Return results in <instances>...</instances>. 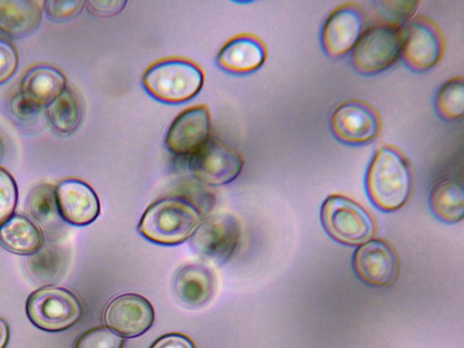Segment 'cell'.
Listing matches in <instances>:
<instances>
[{"label": "cell", "mask_w": 464, "mask_h": 348, "mask_svg": "<svg viewBox=\"0 0 464 348\" xmlns=\"http://www.w3.org/2000/svg\"><path fill=\"white\" fill-rule=\"evenodd\" d=\"M104 323L113 332L124 337L144 334L154 322L151 304L138 294H122L106 306Z\"/></svg>", "instance_id": "obj_12"}, {"label": "cell", "mask_w": 464, "mask_h": 348, "mask_svg": "<svg viewBox=\"0 0 464 348\" xmlns=\"http://www.w3.org/2000/svg\"><path fill=\"white\" fill-rule=\"evenodd\" d=\"M430 207L433 214L447 223H457L464 216V191L461 181L454 177L438 180L430 193Z\"/></svg>", "instance_id": "obj_20"}, {"label": "cell", "mask_w": 464, "mask_h": 348, "mask_svg": "<svg viewBox=\"0 0 464 348\" xmlns=\"http://www.w3.org/2000/svg\"><path fill=\"white\" fill-rule=\"evenodd\" d=\"M47 14L55 20H66L77 15L83 8L82 1H46L44 3Z\"/></svg>", "instance_id": "obj_29"}, {"label": "cell", "mask_w": 464, "mask_h": 348, "mask_svg": "<svg viewBox=\"0 0 464 348\" xmlns=\"http://www.w3.org/2000/svg\"><path fill=\"white\" fill-rule=\"evenodd\" d=\"M366 15L353 2L337 6L327 17L321 33V44L331 58L344 56L353 49L365 31Z\"/></svg>", "instance_id": "obj_10"}, {"label": "cell", "mask_w": 464, "mask_h": 348, "mask_svg": "<svg viewBox=\"0 0 464 348\" xmlns=\"http://www.w3.org/2000/svg\"><path fill=\"white\" fill-rule=\"evenodd\" d=\"M124 340L105 327H97L83 334L75 348H122Z\"/></svg>", "instance_id": "obj_25"}, {"label": "cell", "mask_w": 464, "mask_h": 348, "mask_svg": "<svg viewBox=\"0 0 464 348\" xmlns=\"http://www.w3.org/2000/svg\"><path fill=\"white\" fill-rule=\"evenodd\" d=\"M202 222L198 208L180 197H167L153 202L139 224L140 233L160 245H177L191 237Z\"/></svg>", "instance_id": "obj_2"}, {"label": "cell", "mask_w": 464, "mask_h": 348, "mask_svg": "<svg viewBox=\"0 0 464 348\" xmlns=\"http://www.w3.org/2000/svg\"><path fill=\"white\" fill-rule=\"evenodd\" d=\"M212 272L200 264H188L179 268L173 282L178 298L189 306H201L214 293Z\"/></svg>", "instance_id": "obj_17"}, {"label": "cell", "mask_w": 464, "mask_h": 348, "mask_svg": "<svg viewBox=\"0 0 464 348\" xmlns=\"http://www.w3.org/2000/svg\"><path fill=\"white\" fill-rule=\"evenodd\" d=\"M42 241L40 230L24 216L14 215L0 225V244L13 253L32 254L41 246Z\"/></svg>", "instance_id": "obj_21"}, {"label": "cell", "mask_w": 464, "mask_h": 348, "mask_svg": "<svg viewBox=\"0 0 464 348\" xmlns=\"http://www.w3.org/2000/svg\"><path fill=\"white\" fill-rule=\"evenodd\" d=\"M439 116L448 121L462 119L464 111V80L457 76L447 81L440 89L435 99Z\"/></svg>", "instance_id": "obj_23"}, {"label": "cell", "mask_w": 464, "mask_h": 348, "mask_svg": "<svg viewBox=\"0 0 464 348\" xmlns=\"http://www.w3.org/2000/svg\"><path fill=\"white\" fill-rule=\"evenodd\" d=\"M17 63L18 55L15 47L9 41L0 38V84L14 74Z\"/></svg>", "instance_id": "obj_28"}, {"label": "cell", "mask_w": 464, "mask_h": 348, "mask_svg": "<svg viewBox=\"0 0 464 348\" xmlns=\"http://www.w3.org/2000/svg\"><path fill=\"white\" fill-rule=\"evenodd\" d=\"M150 348H196V346L187 336L170 334L158 339Z\"/></svg>", "instance_id": "obj_32"}, {"label": "cell", "mask_w": 464, "mask_h": 348, "mask_svg": "<svg viewBox=\"0 0 464 348\" xmlns=\"http://www.w3.org/2000/svg\"><path fill=\"white\" fill-rule=\"evenodd\" d=\"M353 266L362 281L374 286L391 285L399 271L395 251L389 243L379 238L359 245L353 256Z\"/></svg>", "instance_id": "obj_14"}, {"label": "cell", "mask_w": 464, "mask_h": 348, "mask_svg": "<svg viewBox=\"0 0 464 348\" xmlns=\"http://www.w3.org/2000/svg\"><path fill=\"white\" fill-rule=\"evenodd\" d=\"M84 5L95 15L111 17L120 14L127 5V1H86Z\"/></svg>", "instance_id": "obj_31"}, {"label": "cell", "mask_w": 464, "mask_h": 348, "mask_svg": "<svg viewBox=\"0 0 464 348\" xmlns=\"http://www.w3.org/2000/svg\"><path fill=\"white\" fill-rule=\"evenodd\" d=\"M321 221L327 234L339 243L361 245L376 231L371 213L362 205L341 194L328 196L321 207Z\"/></svg>", "instance_id": "obj_4"}, {"label": "cell", "mask_w": 464, "mask_h": 348, "mask_svg": "<svg viewBox=\"0 0 464 348\" xmlns=\"http://www.w3.org/2000/svg\"><path fill=\"white\" fill-rule=\"evenodd\" d=\"M204 72L193 62L165 59L152 64L142 76V84L155 99L182 103L194 98L204 84Z\"/></svg>", "instance_id": "obj_3"}, {"label": "cell", "mask_w": 464, "mask_h": 348, "mask_svg": "<svg viewBox=\"0 0 464 348\" xmlns=\"http://www.w3.org/2000/svg\"><path fill=\"white\" fill-rule=\"evenodd\" d=\"M188 165L199 180L211 186H222L237 178L243 169L244 160L233 148L209 139L188 156Z\"/></svg>", "instance_id": "obj_9"}, {"label": "cell", "mask_w": 464, "mask_h": 348, "mask_svg": "<svg viewBox=\"0 0 464 348\" xmlns=\"http://www.w3.org/2000/svg\"><path fill=\"white\" fill-rule=\"evenodd\" d=\"M26 313L37 327L56 332L74 324L82 315V306L78 298L70 291L48 286L30 295L26 302Z\"/></svg>", "instance_id": "obj_6"}, {"label": "cell", "mask_w": 464, "mask_h": 348, "mask_svg": "<svg viewBox=\"0 0 464 348\" xmlns=\"http://www.w3.org/2000/svg\"><path fill=\"white\" fill-rule=\"evenodd\" d=\"M26 207L28 212L42 223L56 218L58 208L55 189L49 184L37 186L28 195Z\"/></svg>", "instance_id": "obj_24"}, {"label": "cell", "mask_w": 464, "mask_h": 348, "mask_svg": "<svg viewBox=\"0 0 464 348\" xmlns=\"http://www.w3.org/2000/svg\"><path fill=\"white\" fill-rule=\"evenodd\" d=\"M413 172L406 155L385 144L374 152L365 175V188L372 203L382 211L403 207L413 190Z\"/></svg>", "instance_id": "obj_1"}, {"label": "cell", "mask_w": 464, "mask_h": 348, "mask_svg": "<svg viewBox=\"0 0 464 348\" xmlns=\"http://www.w3.org/2000/svg\"><path fill=\"white\" fill-rule=\"evenodd\" d=\"M330 126L334 136L339 141L349 145H363L380 134L382 118L371 103L351 99L335 108L331 116Z\"/></svg>", "instance_id": "obj_8"}, {"label": "cell", "mask_w": 464, "mask_h": 348, "mask_svg": "<svg viewBox=\"0 0 464 348\" xmlns=\"http://www.w3.org/2000/svg\"><path fill=\"white\" fill-rule=\"evenodd\" d=\"M418 1H381L377 2L387 22L401 26L402 23L412 19L418 9Z\"/></svg>", "instance_id": "obj_27"}, {"label": "cell", "mask_w": 464, "mask_h": 348, "mask_svg": "<svg viewBox=\"0 0 464 348\" xmlns=\"http://www.w3.org/2000/svg\"><path fill=\"white\" fill-rule=\"evenodd\" d=\"M211 120L206 105L190 107L172 121L165 138L168 150L178 156H190L208 140Z\"/></svg>", "instance_id": "obj_13"}, {"label": "cell", "mask_w": 464, "mask_h": 348, "mask_svg": "<svg viewBox=\"0 0 464 348\" xmlns=\"http://www.w3.org/2000/svg\"><path fill=\"white\" fill-rule=\"evenodd\" d=\"M240 237L238 220L229 214H219L201 222L191 236V246L199 255L222 263L235 253Z\"/></svg>", "instance_id": "obj_11"}, {"label": "cell", "mask_w": 464, "mask_h": 348, "mask_svg": "<svg viewBox=\"0 0 464 348\" xmlns=\"http://www.w3.org/2000/svg\"><path fill=\"white\" fill-rule=\"evenodd\" d=\"M46 114L52 126L63 134L72 132L81 121V107L74 93L65 89L46 106Z\"/></svg>", "instance_id": "obj_22"}, {"label": "cell", "mask_w": 464, "mask_h": 348, "mask_svg": "<svg viewBox=\"0 0 464 348\" xmlns=\"http://www.w3.org/2000/svg\"><path fill=\"white\" fill-rule=\"evenodd\" d=\"M11 111L20 120H29L35 116L41 107L26 98L22 92L15 94L10 103Z\"/></svg>", "instance_id": "obj_30"}, {"label": "cell", "mask_w": 464, "mask_h": 348, "mask_svg": "<svg viewBox=\"0 0 464 348\" xmlns=\"http://www.w3.org/2000/svg\"><path fill=\"white\" fill-rule=\"evenodd\" d=\"M40 5L32 0H0V33L14 38L31 33L41 21Z\"/></svg>", "instance_id": "obj_19"}, {"label": "cell", "mask_w": 464, "mask_h": 348, "mask_svg": "<svg viewBox=\"0 0 464 348\" xmlns=\"http://www.w3.org/2000/svg\"><path fill=\"white\" fill-rule=\"evenodd\" d=\"M267 56L264 42L253 34H241L229 40L219 51L218 65L230 72L248 73L260 68Z\"/></svg>", "instance_id": "obj_16"}, {"label": "cell", "mask_w": 464, "mask_h": 348, "mask_svg": "<svg viewBox=\"0 0 464 348\" xmlns=\"http://www.w3.org/2000/svg\"><path fill=\"white\" fill-rule=\"evenodd\" d=\"M403 27L387 21L365 30L353 49L351 61L360 73L370 75L393 65L401 56Z\"/></svg>", "instance_id": "obj_5"}, {"label": "cell", "mask_w": 464, "mask_h": 348, "mask_svg": "<svg viewBox=\"0 0 464 348\" xmlns=\"http://www.w3.org/2000/svg\"><path fill=\"white\" fill-rule=\"evenodd\" d=\"M9 338V329L6 322L0 318V348H5Z\"/></svg>", "instance_id": "obj_33"}, {"label": "cell", "mask_w": 464, "mask_h": 348, "mask_svg": "<svg viewBox=\"0 0 464 348\" xmlns=\"http://www.w3.org/2000/svg\"><path fill=\"white\" fill-rule=\"evenodd\" d=\"M17 202V188L13 177L0 168V225L13 214Z\"/></svg>", "instance_id": "obj_26"}, {"label": "cell", "mask_w": 464, "mask_h": 348, "mask_svg": "<svg viewBox=\"0 0 464 348\" xmlns=\"http://www.w3.org/2000/svg\"><path fill=\"white\" fill-rule=\"evenodd\" d=\"M445 40L438 24L424 15L416 16L403 28L401 57L406 66L424 72L442 58Z\"/></svg>", "instance_id": "obj_7"}, {"label": "cell", "mask_w": 464, "mask_h": 348, "mask_svg": "<svg viewBox=\"0 0 464 348\" xmlns=\"http://www.w3.org/2000/svg\"><path fill=\"white\" fill-rule=\"evenodd\" d=\"M58 211L69 223L85 226L100 214V201L93 189L85 182L67 179L55 188Z\"/></svg>", "instance_id": "obj_15"}, {"label": "cell", "mask_w": 464, "mask_h": 348, "mask_svg": "<svg viewBox=\"0 0 464 348\" xmlns=\"http://www.w3.org/2000/svg\"><path fill=\"white\" fill-rule=\"evenodd\" d=\"M65 85L66 79L60 71L39 65L26 72L21 82V92L42 108L58 97Z\"/></svg>", "instance_id": "obj_18"}]
</instances>
